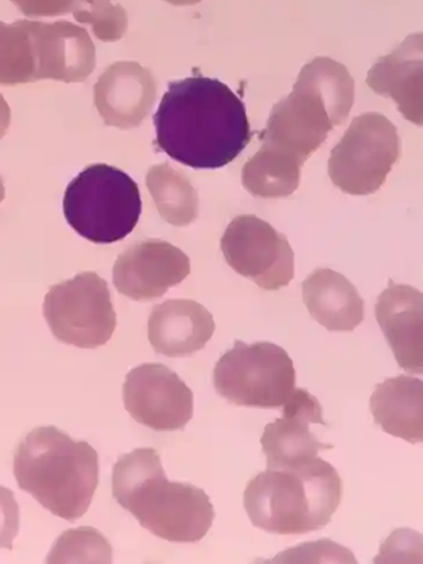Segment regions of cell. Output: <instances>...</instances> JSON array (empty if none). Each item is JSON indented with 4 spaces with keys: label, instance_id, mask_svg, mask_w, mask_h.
<instances>
[{
    "label": "cell",
    "instance_id": "8",
    "mask_svg": "<svg viewBox=\"0 0 423 564\" xmlns=\"http://www.w3.org/2000/svg\"><path fill=\"white\" fill-rule=\"evenodd\" d=\"M399 159L400 139L393 123L381 113H362L333 149L329 176L344 193L369 196L387 182Z\"/></svg>",
    "mask_w": 423,
    "mask_h": 564
},
{
    "label": "cell",
    "instance_id": "2",
    "mask_svg": "<svg viewBox=\"0 0 423 564\" xmlns=\"http://www.w3.org/2000/svg\"><path fill=\"white\" fill-rule=\"evenodd\" d=\"M112 497L151 534L173 543L203 540L214 524V505L204 490L167 480L155 449L123 455L112 469Z\"/></svg>",
    "mask_w": 423,
    "mask_h": 564
},
{
    "label": "cell",
    "instance_id": "25",
    "mask_svg": "<svg viewBox=\"0 0 423 564\" xmlns=\"http://www.w3.org/2000/svg\"><path fill=\"white\" fill-rule=\"evenodd\" d=\"M76 22L89 25L99 41L119 42L128 30V14L111 0H75L72 12Z\"/></svg>",
    "mask_w": 423,
    "mask_h": 564
},
{
    "label": "cell",
    "instance_id": "21",
    "mask_svg": "<svg viewBox=\"0 0 423 564\" xmlns=\"http://www.w3.org/2000/svg\"><path fill=\"white\" fill-rule=\"evenodd\" d=\"M304 163L296 154L263 142L242 169V185L254 197H290L299 188Z\"/></svg>",
    "mask_w": 423,
    "mask_h": 564
},
{
    "label": "cell",
    "instance_id": "4",
    "mask_svg": "<svg viewBox=\"0 0 423 564\" xmlns=\"http://www.w3.org/2000/svg\"><path fill=\"white\" fill-rule=\"evenodd\" d=\"M341 497L339 474L316 457L258 475L247 485L243 505L254 528L278 535H303L323 530Z\"/></svg>",
    "mask_w": 423,
    "mask_h": 564
},
{
    "label": "cell",
    "instance_id": "22",
    "mask_svg": "<svg viewBox=\"0 0 423 564\" xmlns=\"http://www.w3.org/2000/svg\"><path fill=\"white\" fill-rule=\"evenodd\" d=\"M147 186L167 224L185 227L198 219V193L182 172L167 163L152 166L148 172Z\"/></svg>",
    "mask_w": 423,
    "mask_h": 564
},
{
    "label": "cell",
    "instance_id": "6",
    "mask_svg": "<svg viewBox=\"0 0 423 564\" xmlns=\"http://www.w3.org/2000/svg\"><path fill=\"white\" fill-rule=\"evenodd\" d=\"M64 213L69 226L84 239L96 245L121 241L141 217L139 185L120 169L91 165L68 185Z\"/></svg>",
    "mask_w": 423,
    "mask_h": 564
},
{
    "label": "cell",
    "instance_id": "17",
    "mask_svg": "<svg viewBox=\"0 0 423 564\" xmlns=\"http://www.w3.org/2000/svg\"><path fill=\"white\" fill-rule=\"evenodd\" d=\"M214 316L202 304L170 300L152 308L148 338L155 352L169 358H185L202 351L214 336Z\"/></svg>",
    "mask_w": 423,
    "mask_h": 564
},
{
    "label": "cell",
    "instance_id": "31",
    "mask_svg": "<svg viewBox=\"0 0 423 564\" xmlns=\"http://www.w3.org/2000/svg\"><path fill=\"white\" fill-rule=\"evenodd\" d=\"M169 4L176 7H187V6H196L202 2V0H165Z\"/></svg>",
    "mask_w": 423,
    "mask_h": 564
},
{
    "label": "cell",
    "instance_id": "13",
    "mask_svg": "<svg viewBox=\"0 0 423 564\" xmlns=\"http://www.w3.org/2000/svg\"><path fill=\"white\" fill-rule=\"evenodd\" d=\"M326 425L323 408L317 398L302 388L283 404L282 417L264 427L261 444L267 457V469L276 470L314 459L323 451H333L334 445L317 440L310 430L311 424Z\"/></svg>",
    "mask_w": 423,
    "mask_h": 564
},
{
    "label": "cell",
    "instance_id": "12",
    "mask_svg": "<svg viewBox=\"0 0 423 564\" xmlns=\"http://www.w3.org/2000/svg\"><path fill=\"white\" fill-rule=\"evenodd\" d=\"M189 272V259L181 249L162 240H148L122 252L115 262L112 281L120 294L150 302L164 296Z\"/></svg>",
    "mask_w": 423,
    "mask_h": 564
},
{
    "label": "cell",
    "instance_id": "9",
    "mask_svg": "<svg viewBox=\"0 0 423 564\" xmlns=\"http://www.w3.org/2000/svg\"><path fill=\"white\" fill-rule=\"evenodd\" d=\"M43 311L53 336L79 348L106 345L118 324L108 284L95 272L53 285Z\"/></svg>",
    "mask_w": 423,
    "mask_h": 564
},
{
    "label": "cell",
    "instance_id": "5",
    "mask_svg": "<svg viewBox=\"0 0 423 564\" xmlns=\"http://www.w3.org/2000/svg\"><path fill=\"white\" fill-rule=\"evenodd\" d=\"M354 102L355 82L348 68L330 57H316L302 68L293 93L273 108L263 142L305 162L334 128L348 120Z\"/></svg>",
    "mask_w": 423,
    "mask_h": 564
},
{
    "label": "cell",
    "instance_id": "19",
    "mask_svg": "<svg viewBox=\"0 0 423 564\" xmlns=\"http://www.w3.org/2000/svg\"><path fill=\"white\" fill-rule=\"evenodd\" d=\"M303 301L312 317L332 333H351L365 317L357 289L332 269H317L303 282Z\"/></svg>",
    "mask_w": 423,
    "mask_h": 564
},
{
    "label": "cell",
    "instance_id": "3",
    "mask_svg": "<svg viewBox=\"0 0 423 564\" xmlns=\"http://www.w3.org/2000/svg\"><path fill=\"white\" fill-rule=\"evenodd\" d=\"M13 474L23 491L55 517L83 518L99 485V456L56 426H37L18 445Z\"/></svg>",
    "mask_w": 423,
    "mask_h": 564
},
{
    "label": "cell",
    "instance_id": "24",
    "mask_svg": "<svg viewBox=\"0 0 423 564\" xmlns=\"http://www.w3.org/2000/svg\"><path fill=\"white\" fill-rule=\"evenodd\" d=\"M108 540L91 528L65 532L54 543L47 563H111Z\"/></svg>",
    "mask_w": 423,
    "mask_h": 564
},
{
    "label": "cell",
    "instance_id": "16",
    "mask_svg": "<svg viewBox=\"0 0 423 564\" xmlns=\"http://www.w3.org/2000/svg\"><path fill=\"white\" fill-rule=\"evenodd\" d=\"M376 318L399 367L410 375L423 373V296L411 285L390 281L378 297Z\"/></svg>",
    "mask_w": 423,
    "mask_h": 564
},
{
    "label": "cell",
    "instance_id": "10",
    "mask_svg": "<svg viewBox=\"0 0 423 564\" xmlns=\"http://www.w3.org/2000/svg\"><path fill=\"white\" fill-rule=\"evenodd\" d=\"M227 263L260 288L275 291L295 275L294 251L284 235L256 216H240L221 239Z\"/></svg>",
    "mask_w": 423,
    "mask_h": 564
},
{
    "label": "cell",
    "instance_id": "26",
    "mask_svg": "<svg viewBox=\"0 0 423 564\" xmlns=\"http://www.w3.org/2000/svg\"><path fill=\"white\" fill-rule=\"evenodd\" d=\"M274 563H357L351 551L346 550L330 540L304 543L278 555Z\"/></svg>",
    "mask_w": 423,
    "mask_h": 564
},
{
    "label": "cell",
    "instance_id": "27",
    "mask_svg": "<svg viewBox=\"0 0 423 564\" xmlns=\"http://www.w3.org/2000/svg\"><path fill=\"white\" fill-rule=\"evenodd\" d=\"M413 555L422 558V535L411 530H398L382 544L375 562L421 563Z\"/></svg>",
    "mask_w": 423,
    "mask_h": 564
},
{
    "label": "cell",
    "instance_id": "32",
    "mask_svg": "<svg viewBox=\"0 0 423 564\" xmlns=\"http://www.w3.org/2000/svg\"><path fill=\"white\" fill-rule=\"evenodd\" d=\"M6 199V186L3 184L2 178H0V203Z\"/></svg>",
    "mask_w": 423,
    "mask_h": 564
},
{
    "label": "cell",
    "instance_id": "23",
    "mask_svg": "<svg viewBox=\"0 0 423 564\" xmlns=\"http://www.w3.org/2000/svg\"><path fill=\"white\" fill-rule=\"evenodd\" d=\"M35 82L36 55L29 21L0 22V85Z\"/></svg>",
    "mask_w": 423,
    "mask_h": 564
},
{
    "label": "cell",
    "instance_id": "20",
    "mask_svg": "<svg viewBox=\"0 0 423 564\" xmlns=\"http://www.w3.org/2000/svg\"><path fill=\"white\" fill-rule=\"evenodd\" d=\"M376 424L394 437L423 442V381L399 376L377 384L370 400Z\"/></svg>",
    "mask_w": 423,
    "mask_h": 564
},
{
    "label": "cell",
    "instance_id": "1",
    "mask_svg": "<svg viewBox=\"0 0 423 564\" xmlns=\"http://www.w3.org/2000/svg\"><path fill=\"white\" fill-rule=\"evenodd\" d=\"M153 121L160 150L196 170L232 163L252 138L245 104L203 75L171 83Z\"/></svg>",
    "mask_w": 423,
    "mask_h": 564
},
{
    "label": "cell",
    "instance_id": "7",
    "mask_svg": "<svg viewBox=\"0 0 423 564\" xmlns=\"http://www.w3.org/2000/svg\"><path fill=\"white\" fill-rule=\"evenodd\" d=\"M214 382L218 394L230 403L278 410L294 392L296 371L282 347L238 340L216 365Z\"/></svg>",
    "mask_w": 423,
    "mask_h": 564
},
{
    "label": "cell",
    "instance_id": "14",
    "mask_svg": "<svg viewBox=\"0 0 423 564\" xmlns=\"http://www.w3.org/2000/svg\"><path fill=\"white\" fill-rule=\"evenodd\" d=\"M36 55V80L84 83L94 72L96 51L89 33L70 22L29 21Z\"/></svg>",
    "mask_w": 423,
    "mask_h": 564
},
{
    "label": "cell",
    "instance_id": "29",
    "mask_svg": "<svg viewBox=\"0 0 423 564\" xmlns=\"http://www.w3.org/2000/svg\"><path fill=\"white\" fill-rule=\"evenodd\" d=\"M24 15L30 18L57 17L72 13L75 0H11Z\"/></svg>",
    "mask_w": 423,
    "mask_h": 564
},
{
    "label": "cell",
    "instance_id": "28",
    "mask_svg": "<svg viewBox=\"0 0 423 564\" xmlns=\"http://www.w3.org/2000/svg\"><path fill=\"white\" fill-rule=\"evenodd\" d=\"M21 528V513L14 495L0 486V549L13 550V540Z\"/></svg>",
    "mask_w": 423,
    "mask_h": 564
},
{
    "label": "cell",
    "instance_id": "18",
    "mask_svg": "<svg viewBox=\"0 0 423 564\" xmlns=\"http://www.w3.org/2000/svg\"><path fill=\"white\" fill-rule=\"evenodd\" d=\"M422 33L408 36L370 69L367 84L378 95L391 97L408 121L422 126Z\"/></svg>",
    "mask_w": 423,
    "mask_h": 564
},
{
    "label": "cell",
    "instance_id": "30",
    "mask_svg": "<svg viewBox=\"0 0 423 564\" xmlns=\"http://www.w3.org/2000/svg\"><path fill=\"white\" fill-rule=\"evenodd\" d=\"M11 123V109L4 99V96L0 94V140L7 134Z\"/></svg>",
    "mask_w": 423,
    "mask_h": 564
},
{
    "label": "cell",
    "instance_id": "11",
    "mask_svg": "<svg viewBox=\"0 0 423 564\" xmlns=\"http://www.w3.org/2000/svg\"><path fill=\"white\" fill-rule=\"evenodd\" d=\"M123 401L134 421L155 432L183 431L194 417V393L162 364L131 369L123 384Z\"/></svg>",
    "mask_w": 423,
    "mask_h": 564
},
{
    "label": "cell",
    "instance_id": "15",
    "mask_svg": "<svg viewBox=\"0 0 423 564\" xmlns=\"http://www.w3.org/2000/svg\"><path fill=\"white\" fill-rule=\"evenodd\" d=\"M156 97L152 73L132 62L111 65L94 86V104L106 126L120 129L141 126Z\"/></svg>",
    "mask_w": 423,
    "mask_h": 564
}]
</instances>
